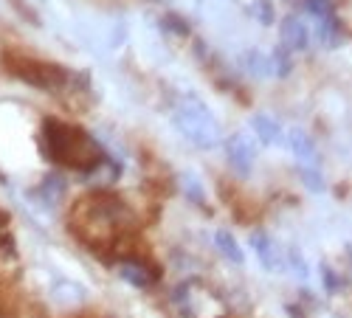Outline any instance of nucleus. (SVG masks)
<instances>
[{"label": "nucleus", "mask_w": 352, "mask_h": 318, "mask_svg": "<svg viewBox=\"0 0 352 318\" xmlns=\"http://www.w3.org/2000/svg\"><path fill=\"white\" fill-rule=\"evenodd\" d=\"M43 144H45V155L54 163H65L71 169L87 172V175L107 158L96 138H91L85 130H79L74 124L56 122V119H45Z\"/></svg>", "instance_id": "obj_1"}, {"label": "nucleus", "mask_w": 352, "mask_h": 318, "mask_svg": "<svg viewBox=\"0 0 352 318\" xmlns=\"http://www.w3.org/2000/svg\"><path fill=\"white\" fill-rule=\"evenodd\" d=\"M172 124L178 127V133L195 144L197 150H214L223 144L220 124L214 119L212 107L195 93H184L172 107Z\"/></svg>", "instance_id": "obj_2"}, {"label": "nucleus", "mask_w": 352, "mask_h": 318, "mask_svg": "<svg viewBox=\"0 0 352 318\" xmlns=\"http://www.w3.org/2000/svg\"><path fill=\"white\" fill-rule=\"evenodd\" d=\"M3 65L12 76L23 79L25 84L32 88H40V91H60L68 84V71L54 65V63H45V60H34V56H20V54H6L3 56Z\"/></svg>", "instance_id": "obj_3"}, {"label": "nucleus", "mask_w": 352, "mask_h": 318, "mask_svg": "<svg viewBox=\"0 0 352 318\" xmlns=\"http://www.w3.org/2000/svg\"><path fill=\"white\" fill-rule=\"evenodd\" d=\"M226 155H228V163L231 169L237 172L240 178H248L251 169H254V161H256V147H254V138H248L245 133H234L226 138Z\"/></svg>", "instance_id": "obj_4"}, {"label": "nucleus", "mask_w": 352, "mask_h": 318, "mask_svg": "<svg viewBox=\"0 0 352 318\" xmlns=\"http://www.w3.org/2000/svg\"><path fill=\"white\" fill-rule=\"evenodd\" d=\"M285 144L290 147L293 158L299 161V166H305V169H318V166H321V155H318L316 141H313L305 130H299V127L290 130L287 138H285Z\"/></svg>", "instance_id": "obj_5"}, {"label": "nucleus", "mask_w": 352, "mask_h": 318, "mask_svg": "<svg viewBox=\"0 0 352 318\" xmlns=\"http://www.w3.org/2000/svg\"><path fill=\"white\" fill-rule=\"evenodd\" d=\"M248 242H251L256 259L262 262V268H265V271L276 273V271L285 265V262H282V248H279V242H276L271 234H265V231H254V234L248 237Z\"/></svg>", "instance_id": "obj_6"}, {"label": "nucleus", "mask_w": 352, "mask_h": 318, "mask_svg": "<svg viewBox=\"0 0 352 318\" xmlns=\"http://www.w3.org/2000/svg\"><path fill=\"white\" fill-rule=\"evenodd\" d=\"M279 34H282V45L287 51H305L307 43H310V32H307V25L302 23V17L296 14H287L279 25Z\"/></svg>", "instance_id": "obj_7"}, {"label": "nucleus", "mask_w": 352, "mask_h": 318, "mask_svg": "<svg viewBox=\"0 0 352 318\" xmlns=\"http://www.w3.org/2000/svg\"><path fill=\"white\" fill-rule=\"evenodd\" d=\"M251 127L256 133V138L262 144H268V147H276V144H285V130L279 127L276 119H271L268 113H256L251 119Z\"/></svg>", "instance_id": "obj_8"}, {"label": "nucleus", "mask_w": 352, "mask_h": 318, "mask_svg": "<svg viewBox=\"0 0 352 318\" xmlns=\"http://www.w3.org/2000/svg\"><path fill=\"white\" fill-rule=\"evenodd\" d=\"M119 276L124 282H130L133 287H150L153 279H155V273L146 268L144 262H138V259H124V262L119 265Z\"/></svg>", "instance_id": "obj_9"}, {"label": "nucleus", "mask_w": 352, "mask_h": 318, "mask_svg": "<svg viewBox=\"0 0 352 318\" xmlns=\"http://www.w3.org/2000/svg\"><path fill=\"white\" fill-rule=\"evenodd\" d=\"M51 296L60 302L63 307H76V304H82L85 299H87V291L82 284H76V282H71V279H60L54 284V291H51Z\"/></svg>", "instance_id": "obj_10"}, {"label": "nucleus", "mask_w": 352, "mask_h": 318, "mask_svg": "<svg viewBox=\"0 0 352 318\" xmlns=\"http://www.w3.org/2000/svg\"><path fill=\"white\" fill-rule=\"evenodd\" d=\"M214 245H217V251L228 259V262H234V265H243V262H245V253H243L240 242L234 240V234H231L228 228L214 231Z\"/></svg>", "instance_id": "obj_11"}, {"label": "nucleus", "mask_w": 352, "mask_h": 318, "mask_svg": "<svg viewBox=\"0 0 352 318\" xmlns=\"http://www.w3.org/2000/svg\"><path fill=\"white\" fill-rule=\"evenodd\" d=\"M318 40H321L324 48H338L344 43V25H341V20L336 14L318 20Z\"/></svg>", "instance_id": "obj_12"}, {"label": "nucleus", "mask_w": 352, "mask_h": 318, "mask_svg": "<svg viewBox=\"0 0 352 318\" xmlns=\"http://www.w3.org/2000/svg\"><path fill=\"white\" fill-rule=\"evenodd\" d=\"M245 68H248L251 76H259V79L274 76V63H271V56H268V54H262V51H248V54H245Z\"/></svg>", "instance_id": "obj_13"}, {"label": "nucleus", "mask_w": 352, "mask_h": 318, "mask_svg": "<svg viewBox=\"0 0 352 318\" xmlns=\"http://www.w3.org/2000/svg\"><path fill=\"white\" fill-rule=\"evenodd\" d=\"M178 181H181V192L192 200V203L206 206V189H203V183H200V178L195 175V172H184Z\"/></svg>", "instance_id": "obj_14"}, {"label": "nucleus", "mask_w": 352, "mask_h": 318, "mask_svg": "<svg viewBox=\"0 0 352 318\" xmlns=\"http://www.w3.org/2000/svg\"><path fill=\"white\" fill-rule=\"evenodd\" d=\"M63 192H65V183H63V178H60V175H48V178L43 181V186H40V197L45 200L48 206H51V203H56V200L63 197Z\"/></svg>", "instance_id": "obj_15"}, {"label": "nucleus", "mask_w": 352, "mask_h": 318, "mask_svg": "<svg viewBox=\"0 0 352 318\" xmlns=\"http://www.w3.org/2000/svg\"><path fill=\"white\" fill-rule=\"evenodd\" d=\"M302 9L318 20H324V17H333L336 9H333V0H302Z\"/></svg>", "instance_id": "obj_16"}, {"label": "nucleus", "mask_w": 352, "mask_h": 318, "mask_svg": "<svg viewBox=\"0 0 352 318\" xmlns=\"http://www.w3.org/2000/svg\"><path fill=\"white\" fill-rule=\"evenodd\" d=\"M299 175H302V181H305V186H307L310 192H324V178H321L318 169H305V166H299Z\"/></svg>", "instance_id": "obj_17"}, {"label": "nucleus", "mask_w": 352, "mask_h": 318, "mask_svg": "<svg viewBox=\"0 0 352 318\" xmlns=\"http://www.w3.org/2000/svg\"><path fill=\"white\" fill-rule=\"evenodd\" d=\"M164 25L169 28V32H175V34H189V25H186V20H184V17L166 14V17H164Z\"/></svg>", "instance_id": "obj_18"}, {"label": "nucleus", "mask_w": 352, "mask_h": 318, "mask_svg": "<svg viewBox=\"0 0 352 318\" xmlns=\"http://www.w3.org/2000/svg\"><path fill=\"white\" fill-rule=\"evenodd\" d=\"M254 12L259 14V20L265 23V25H271V23H274V9H271L268 0H254Z\"/></svg>", "instance_id": "obj_19"}, {"label": "nucleus", "mask_w": 352, "mask_h": 318, "mask_svg": "<svg viewBox=\"0 0 352 318\" xmlns=\"http://www.w3.org/2000/svg\"><path fill=\"white\" fill-rule=\"evenodd\" d=\"M287 259H290V265H293V271H296V276H307V265H305V259L299 256V251H287Z\"/></svg>", "instance_id": "obj_20"}, {"label": "nucleus", "mask_w": 352, "mask_h": 318, "mask_svg": "<svg viewBox=\"0 0 352 318\" xmlns=\"http://www.w3.org/2000/svg\"><path fill=\"white\" fill-rule=\"evenodd\" d=\"M324 282H327L330 291H338V279H336V273L330 268H324Z\"/></svg>", "instance_id": "obj_21"}, {"label": "nucleus", "mask_w": 352, "mask_h": 318, "mask_svg": "<svg viewBox=\"0 0 352 318\" xmlns=\"http://www.w3.org/2000/svg\"><path fill=\"white\" fill-rule=\"evenodd\" d=\"M3 223H6V214H3V212H0V225H3Z\"/></svg>", "instance_id": "obj_22"}]
</instances>
